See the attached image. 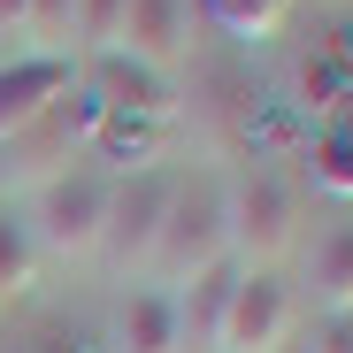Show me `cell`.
<instances>
[{
    "label": "cell",
    "instance_id": "6da1fadb",
    "mask_svg": "<svg viewBox=\"0 0 353 353\" xmlns=\"http://www.w3.org/2000/svg\"><path fill=\"white\" fill-rule=\"evenodd\" d=\"M230 254V230H223V176H185L169 192V215H161V239L146 254V284L176 292L185 276H200L208 261Z\"/></svg>",
    "mask_w": 353,
    "mask_h": 353
},
{
    "label": "cell",
    "instance_id": "7a4b0ae2",
    "mask_svg": "<svg viewBox=\"0 0 353 353\" xmlns=\"http://www.w3.org/2000/svg\"><path fill=\"white\" fill-rule=\"evenodd\" d=\"M100 230H108V176H92V169H62V176H46V185L31 192V223H23V239H31L39 254L85 261V254H100Z\"/></svg>",
    "mask_w": 353,
    "mask_h": 353
},
{
    "label": "cell",
    "instance_id": "3957f363",
    "mask_svg": "<svg viewBox=\"0 0 353 353\" xmlns=\"http://www.w3.org/2000/svg\"><path fill=\"white\" fill-rule=\"evenodd\" d=\"M223 230H230V261L239 269H269L292 246V192H284V176L246 169L239 185H223Z\"/></svg>",
    "mask_w": 353,
    "mask_h": 353
},
{
    "label": "cell",
    "instance_id": "277c9868",
    "mask_svg": "<svg viewBox=\"0 0 353 353\" xmlns=\"http://www.w3.org/2000/svg\"><path fill=\"white\" fill-rule=\"evenodd\" d=\"M169 192H176V176H161V169H139V176H123V185H108L100 254L123 269V276L146 269V254H154V239H161V215H169Z\"/></svg>",
    "mask_w": 353,
    "mask_h": 353
},
{
    "label": "cell",
    "instance_id": "5b68a950",
    "mask_svg": "<svg viewBox=\"0 0 353 353\" xmlns=\"http://www.w3.org/2000/svg\"><path fill=\"white\" fill-rule=\"evenodd\" d=\"M292 330V292L276 269H246L239 292H230V315L215 330V353H276Z\"/></svg>",
    "mask_w": 353,
    "mask_h": 353
},
{
    "label": "cell",
    "instance_id": "8992f818",
    "mask_svg": "<svg viewBox=\"0 0 353 353\" xmlns=\"http://www.w3.org/2000/svg\"><path fill=\"white\" fill-rule=\"evenodd\" d=\"M92 100L108 115H123V123H176V85L146 62H131L123 46L92 54Z\"/></svg>",
    "mask_w": 353,
    "mask_h": 353
},
{
    "label": "cell",
    "instance_id": "52a82bcc",
    "mask_svg": "<svg viewBox=\"0 0 353 353\" xmlns=\"http://www.w3.org/2000/svg\"><path fill=\"white\" fill-rule=\"evenodd\" d=\"M239 261H208L200 276H185V284H176L169 292V300H176V353H215V330H223V315H230V292H239Z\"/></svg>",
    "mask_w": 353,
    "mask_h": 353
},
{
    "label": "cell",
    "instance_id": "ba28073f",
    "mask_svg": "<svg viewBox=\"0 0 353 353\" xmlns=\"http://www.w3.org/2000/svg\"><path fill=\"white\" fill-rule=\"evenodd\" d=\"M62 92H70V62L62 54H23V62H8L0 70V146L23 139Z\"/></svg>",
    "mask_w": 353,
    "mask_h": 353
},
{
    "label": "cell",
    "instance_id": "9c48e42d",
    "mask_svg": "<svg viewBox=\"0 0 353 353\" xmlns=\"http://www.w3.org/2000/svg\"><path fill=\"white\" fill-rule=\"evenodd\" d=\"M115 46H123L131 62H146V70H169L176 54L192 46L185 0H123V31H115Z\"/></svg>",
    "mask_w": 353,
    "mask_h": 353
},
{
    "label": "cell",
    "instance_id": "30bf717a",
    "mask_svg": "<svg viewBox=\"0 0 353 353\" xmlns=\"http://www.w3.org/2000/svg\"><path fill=\"white\" fill-rule=\"evenodd\" d=\"M115 345L123 353H176V300L161 284H131L115 307Z\"/></svg>",
    "mask_w": 353,
    "mask_h": 353
},
{
    "label": "cell",
    "instance_id": "8fae6325",
    "mask_svg": "<svg viewBox=\"0 0 353 353\" xmlns=\"http://www.w3.org/2000/svg\"><path fill=\"white\" fill-rule=\"evenodd\" d=\"M315 300L323 315H353V223H338L315 254Z\"/></svg>",
    "mask_w": 353,
    "mask_h": 353
},
{
    "label": "cell",
    "instance_id": "7c38bea8",
    "mask_svg": "<svg viewBox=\"0 0 353 353\" xmlns=\"http://www.w3.org/2000/svg\"><path fill=\"white\" fill-rule=\"evenodd\" d=\"M31 284H39V246L23 239V215H8V208H0V307H8V300H23Z\"/></svg>",
    "mask_w": 353,
    "mask_h": 353
},
{
    "label": "cell",
    "instance_id": "4fadbf2b",
    "mask_svg": "<svg viewBox=\"0 0 353 353\" xmlns=\"http://www.w3.org/2000/svg\"><path fill=\"white\" fill-rule=\"evenodd\" d=\"M315 185L338 192V200H353V115H338V123L315 139Z\"/></svg>",
    "mask_w": 353,
    "mask_h": 353
},
{
    "label": "cell",
    "instance_id": "5bb4252c",
    "mask_svg": "<svg viewBox=\"0 0 353 353\" xmlns=\"http://www.w3.org/2000/svg\"><path fill=\"white\" fill-rule=\"evenodd\" d=\"M208 16L223 31H239V39H269L284 23V0H208Z\"/></svg>",
    "mask_w": 353,
    "mask_h": 353
},
{
    "label": "cell",
    "instance_id": "9a60e30c",
    "mask_svg": "<svg viewBox=\"0 0 353 353\" xmlns=\"http://www.w3.org/2000/svg\"><path fill=\"white\" fill-rule=\"evenodd\" d=\"M70 31H77L92 54H108L115 31H123V0H77V8H70Z\"/></svg>",
    "mask_w": 353,
    "mask_h": 353
},
{
    "label": "cell",
    "instance_id": "2e32d148",
    "mask_svg": "<svg viewBox=\"0 0 353 353\" xmlns=\"http://www.w3.org/2000/svg\"><path fill=\"white\" fill-rule=\"evenodd\" d=\"M70 8H77V0H31V31L39 39H62L70 31Z\"/></svg>",
    "mask_w": 353,
    "mask_h": 353
},
{
    "label": "cell",
    "instance_id": "e0dca14e",
    "mask_svg": "<svg viewBox=\"0 0 353 353\" xmlns=\"http://www.w3.org/2000/svg\"><path fill=\"white\" fill-rule=\"evenodd\" d=\"M307 353H353V315H330V323L307 338Z\"/></svg>",
    "mask_w": 353,
    "mask_h": 353
},
{
    "label": "cell",
    "instance_id": "ac0fdd59",
    "mask_svg": "<svg viewBox=\"0 0 353 353\" xmlns=\"http://www.w3.org/2000/svg\"><path fill=\"white\" fill-rule=\"evenodd\" d=\"M0 31H31V0H0Z\"/></svg>",
    "mask_w": 353,
    "mask_h": 353
}]
</instances>
